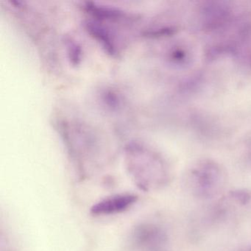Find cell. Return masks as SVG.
Instances as JSON below:
<instances>
[{"mask_svg": "<svg viewBox=\"0 0 251 251\" xmlns=\"http://www.w3.org/2000/svg\"><path fill=\"white\" fill-rule=\"evenodd\" d=\"M86 25L88 32L100 42L108 54L116 56L120 53V48L111 30L97 20H89L86 22Z\"/></svg>", "mask_w": 251, "mask_h": 251, "instance_id": "3", "label": "cell"}, {"mask_svg": "<svg viewBox=\"0 0 251 251\" xmlns=\"http://www.w3.org/2000/svg\"><path fill=\"white\" fill-rule=\"evenodd\" d=\"M137 200L136 195L129 193L107 197L91 208V214L95 216H105L123 212L136 203Z\"/></svg>", "mask_w": 251, "mask_h": 251, "instance_id": "2", "label": "cell"}, {"mask_svg": "<svg viewBox=\"0 0 251 251\" xmlns=\"http://www.w3.org/2000/svg\"><path fill=\"white\" fill-rule=\"evenodd\" d=\"M233 49L241 60L251 66V23L241 27Z\"/></svg>", "mask_w": 251, "mask_h": 251, "instance_id": "5", "label": "cell"}, {"mask_svg": "<svg viewBox=\"0 0 251 251\" xmlns=\"http://www.w3.org/2000/svg\"><path fill=\"white\" fill-rule=\"evenodd\" d=\"M126 156L127 171L141 189L148 190L163 180L164 164L154 152L139 145H130Z\"/></svg>", "mask_w": 251, "mask_h": 251, "instance_id": "1", "label": "cell"}, {"mask_svg": "<svg viewBox=\"0 0 251 251\" xmlns=\"http://www.w3.org/2000/svg\"><path fill=\"white\" fill-rule=\"evenodd\" d=\"M67 52L69 57L71 60L72 63L75 65L78 64L81 60L82 50L78 44L76 43L75 41L69 39L67 41Z\"/></svg>", "mask_w": 251, "mask_h": 251, "instance_id": "6", "label": "cell"}, {"mask_svg": "<svg viewBox=\"0 0 251 251\" xmlns=\"http://www.w3.org/2000/svg\"><path fill=\"white\" fill-rule=\"evenodd\" d=\"M194 180L199 183L202 190H211L214 185L220 181L221 172L220 167L214 162L204 161L200 163L192 171Z\"/></svg>", "mask_w": 251, "mask_h": 251, "instance_id": "4", "label": "cell"}]
</instances>
